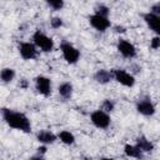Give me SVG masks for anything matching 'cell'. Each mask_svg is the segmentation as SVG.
Masks as SVG:
<instances>
[{"instance_id": "obj_16", "label": "cell", "mask_w": 160, "mask_h": 160, "mask_svg": "<svg viewBox=\"0 0 160 160\" xmlns=\"http://www.w3.org/2000/svg\"><path fill=\"white\" fill-rule=\"evenodd\" d=\"M124 152L129 158H134V159H138V160H141L142 159V152L136 148V145L126 144L124 146Z\"/></svg>"}, {"instance_id": "obj_20", "label": "cell", "mask_w": 160, "mask_h": 160, "mask_svg": "<svg viewBox=\"0 0 160 160\" xmlns=\"http://www.w3.org/2000/svg\"><path fill=\"white\" fill-rule=\"evenodd\" d=\"M114 109H115V102H114V100L105 99V100L102 101V105H101V110H102V111H105V112H111Z\"/></svg>"}, {"instance_id": "obj_6", "label": "cell", "mask_w": 160, "mask_h": 160, "mask_svg": "<svg viewBox=\"0 0 160 160\" xmlns=\"http://www.w3.org/2000/svg\"><path fill=\"white\" fill-rule=\"evenodd\" d=\"M19 54L24 60H32L38 56V48L34 42L24 41L19 44Z\"/></svg>"}, {"instance_id": "obj_9", "label": "cell", "mask_w": 160, "mask_h": 160, "mask_svg": "<svg viewBox=\"0 0 160 160\" xmlns=\"http://www.w3.org/2000/svg\"><path fill=\"white\" fill-rule=\"evenodd\" d=\"M118 51L126 59H132L136 56V48L134 46V44H131L130 41L125 40V39H120L118 42Z\"/></svg>"}, {"instance_id": "obj_29", "label": "cell", "mask_w": 160, "mask_h": 160, "mask_svg": "<svg viewBox=\"0 0 160 160\" xmlns=\"http://www.w3.org/2000/svg\"><path fill=\"white\" fill-rule=\"evenodd\" d=\"M100 160H114V159H111V158H101Z\"/></svg>"}, {"instance_id": "obj_18", "label": "cell", "mask_w": 160, "mask_h": 160, "mask_svg": "<svg viewBox=\"0 0 160 160\" xmlns=\"http://www.w3.org/2000/svg\"><path fill=\"white\" fill-rule=\"evenodd\" d=\"M15 78V70L11 68H4L0 71V80L2 82H11Z\"/></svg>"}, {"instance_id": "obj_19", "label": "cell", "mask_w": 160, "mask_h": 160, "mask_svg": "<svg viewBox=\"0 0 160 160\" xmlns=\"http://www.w3.org/2000/svg\"><path fill=\"white\" fill-rule=\"evenodd\" d=\"M95 14L100 15V16H104V18H108L109 14H110V9L104 4H98L95 6Z\"/></svg>"}, {"instance_id": "obj_22", "label": "cell", "mask_w": 160, "mask_h": 160, "mask_svg": "<svg viewBox=\"0 0 160 160\" xmlns=\"http://www.w3.org/2000/svg\"><path fill=\"white\" fill-rule=\"evenodd\" d=\"M50 25L52 29H59L62 26V19L61 18H51L50 19Z\"/></svg>"}, {"instance_id": "obj_8", "label": "cell", "mask_w": 160, "mask_h": 160, "mask_svg": "<svg viewBox=\"0 0 160 160\" xmlns=\"http://www.w3.org/2000/svg\"><path fill=\"white\" fill-rule=\"evenodd\" d=\"M136 110L139 114L144 116H151L155 114V105L149 98H142L139 99L136 102Z\"/></svg>"}, {"instance_id": "obj_7", "label": "cell", "mask_w": 160, "mask_h": 160, "mask_svg": "<svg viewBox=\"0 0 160 160\" xmlns=\"http://www.w3.org/2000/svg\"><path fill=\"white\" fill-rule=\"evenodd\" d=\"M35 89L42 96H49L51 94V80L42 75L36 76L35 78Z\"/></svg>"}, {"instance_id": "obj_27", "label": "cell", "mask_w": 160, "mask_h": 160, "mask_svg": "<svg viewBox=\"0 0 160 160\" xmlns=\"http://www.w3.org/2000/svg\"><path fill=\"white\" fill-rule=\"evenodd\" d=\"M114 29H115V31H116V32H125V30H126V29H125L124 26H120V25L115 26Z\"/></svg>"}, {"instance_id": "obj_28", "label": "cell", "mask_w": 160, "mask_h": 160, "mask_svg": "<svg viewBox=\"0 0 160 160\" xmlns=\"http://www.w3.org/2000/svg\"><path fill=\"white\" fill-rule=\"evenodd\" d=\"M29 160H45V159H44V156H42V155H38V154H36V155L31 156Z\"/></svg>"}, {"instance_id": "obj_25", "label": "cell", "mask_w": 160, "mask_h": 160, "mask_svg": "<svg viewBox=\"0 0 160 160\" xmlns=\"http://www.w3.org/2000/svg\"><path fill=\"white\" fill-rule=\"evenodd\" d=\"M19 85H20V88L26 89V88H28V80H26V79H21V80L19 81Z\"/></svg>"}, {"instance_id": "obj_3", "label": "cell", "mask_w": 160, "mask_h": 160, "mask_svg": "<svg viewBox=\"0 0 160 160\" xmlns=\"http://www.w3.org/2000/svg\"><path fill=\"white\" fill-rule=\"evenodd\" d=\"M60 50L62 52V56L68 64H76L80 59V51L70 42L64 41L60 45Z\"/></svg>"}, {"instance_id": "obj_14", "label": "cell", "mask_w": 160, "mask_h": 160, "mask_svg": "<svg viewBox=\"0 0 160 160\" xmlns=\"http://www.w3.org/2000/svg\"><path fill=\"white\" fill-rule=\"evenodd\" d=\"M136 148L141 152H151L154 150V144L150 140H148L145 136H139L136 139Z\"/></svg>"}, {"instance_id": "obj_23", "label": "cell", "mask_w": 160, "mask_h": 160, "mask_svg": "<svg viewBox=\"0 0 160 160\" xmlns=\"http://www.w3.org/2000/svg\"><path fill=\"white\" fill-rule=\"evenodd\" d=\"M150 46L154 49V50H158L159 48H160V38L156 35V36H154L152 39H151V41H150Z\"/></svg>"}, {"instance_id": "obj_4", "label": "cell", "mask_w": 160, "mask_h": 160, "mask_svg": "<svg viewBox=\"0 0 160 160\" xmlns=\"http://www.w3.org/2000/svg\"><path fill=\"white\" fill-rule=\"evenodd\" d=\"M90 120H91L92 125L96 126L98 129H108L110 126V122H111V119H110L109 114L102 111V110L92 111L91 115H90Z\"/></svg>"}, {"instance_id": "obj_26", "label": "cell", "mask_w": 160, "mask_h": 160, "mask_svg": "<svg viewBox=\"0 0 160 160\" xmlns=\"http://www.w3.org/2000/svg\"><path fill=\"white\" fill-rule=\"evenodd\" d=\"M45 152H46V146H45V145L38 148V155H44Z\"/></svg>"}, {"instance_id": "obj_24", "label": "cell", "mask_w": 160, "mask_h": 160, "mask_svg": "<svg viewBox=\"0 0 160 160\" xmlns=\"http://www.w3.org/2000/svg\"><path fill=\"white\" fill-rule=\"evenodd\" d=\"M150 12L151 14H155V15H160V2H156V4H154L152 6H151V9H150Z\"/></svg>"}, {"instance_id": "obj_15", "label": "cell", "mask_w": 160, "mask_h": 160, "mask_svg": "<svg viewBox=\"0 0 160 160\" xmlns=\"http://www.w3.org/2000/svg\"><path fill=\"white\" fill-rule=\"evenodd\" d=\"M58 91H59V95H60L64 100H68V99H70L71 95H72V85H71L70 82H68V81H64V82H61V84L59 85Z\"/></svg>"}, {"instance_id": "obj_1", "label": "cell", "mask_w": 160, "mask_h": 160, "mask_svg": "<svg viewBox=\"0 0 160 160\" xmlns=\"http://www.w3.org/2000/svg\"><path fill=\"white\" fill-rule=\"evenodd\" d=\"M1 114H2L4 121L11 129L20 130V131H24V132H30L31 131L30 120L25 114H22L20 111L11 110V109H6V108L1 109Z\"/></svg>"}, {"instance_id": "obj_21", "label": "cell", "mask_w": 160, "mask_h": 160, "mask_svg": "<svg viewBox=\"0 0 160 160\" xmlns=\"http://www.w3.org/2000/svg\"><path fill=\"white\" fill-rule=\"evenodd\" d=\"M46 5L51 8L52 10H61L64 8V1L62 0H48Z\"/></svg>"}, {"instance_id": "obj_30", "label": "cell", "mask_w": 160, "mask_h": 160, "mask_svg": "<svg viewBox=\"0 0 160 160\" xmlns=\"http://www.w3.org/2000/svg\"><path fill=\"white\" fill-rule=\"evenodd\" d=\"M82 160H92L91 158H82Z\"/></svg>"}, {"instance_id": "obj_2", "label": "cell", "mask_w": 160, "mask_h": 160, "mask_svg": "<svg viewBox=\"0 0 160 160\" xmlns=\"http://www.w3.org/2000/svg\"><path fill=\"white\" fill-rule=\"evenodd\" d=\"M32 40H34V45L44 52H50L54 50V40L40 30H36L34 32Z\"/></svg>"}, {"instance_id": "obj_5", "label": "cell", "mask_w": 160, "mask_h": 160, "mask_svg": "<svg viewBox=\"0 0 160 160\" xmlns=\"http://www.w3.org/2000/svg\"><path fill=\"white\" fill-rule=\"evenodd\" d=\"M112 79L115 81H118L119 84H121L122 86H126V88H131L134 86L135 84V78L132 74L128 72L126 70H122V69H116V70H112Z\"/></svg>"}, {"instance_id": "obj_11", "label": "cell", "mask_w": 160, "mask_h": 160, "mask_svg": "<svg viewBox=\"0 0 160 160\" xmlns=\"http://www.w3.org/2000/svg\"><path fill=\"white\" fill-rule=\"evenodd\" d=\"M142 18H144V21L146 22V25L158 35L160 32V16H158L155 14H151L149 11V12L144 14Z\"/></svg>"}, {"instance_id": "obj_10", "label": "cell", "mask_w": 160, "mask_h": 160, "mask_svg": "<svg viewBox=\"0 0 160 160\" xmlns=\"http://www.w3.org/2000/svg\"><path fill=\"white\" fill-rule=\"evenodd\" d=\"M89 22H90V25L95 30H98L100 32H104L111 25L110 24V20L108 18H104V16H100V15H96V14H94V15H91L89 18Z\"/></svg>"}, {"instance_id": "obj_17", "label": "cell", "mask_w": 160, "mask_h": 160, "mask_svg": "<svg viewBox=\"0 0 160 160\" xmlns=\"http://www.w3.org/2000/svg\"><path fill=\"white\" fill-rule=\"evenodd\" d=\"M58 138H59L60 141L64 142L65 145H72V144L75 142V136H74V134H71V132L68 131V130L60 131V132L58 134Z\"/></svg>"}, {"instance_id": "obj_13", "label": "cell", "mask_w": 160, "mask_h": 160, "mask_svg": "<svg viewBox=\"0 0 160 160\" xmlns=\"http://www.w3.org/2000/svg\"><path fill=\"white\" fill-rule=\"evenodd\" d=\"M94 80L99 84H108L112 80V72L105 69H100L94 74Z\"/></svg>"}, {"instance_id": "obj_12", "label": "cell", "mask_w": 160, "mask_h": 160, "mask_svg": "<svg viewBox=\"0 0 160 160\" xmlns=\"http://www.w3.org/2000/svg\"><path fill=\"white\" fill-rule=\"evenodd\" d=\"M56 135L49 130H40L38 134H36V139L39 142H41L42 145H49V144H52L55 142L56 140Z\"/></svg>"}]
</instances>
